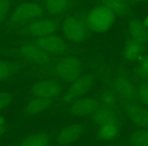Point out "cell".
<instances>
[{"mask_svg":"<svg viewBox=\"0 0 148 146\" xmlns=\"http://www.w3.org/2000/svg\"><path fill=\"white\" fill-rule=\"evenodd\" d=\"M52 70L58 79L71 83L82 76L83 63L74 56H66L58 60Z\"/></svg>","mask_w":148,"mask_h":146,"instance_id":"cell-1","label":"cell"},{"mask_svg":"<svg viewBox=\"0 0 148 146\" xmlns=\"http://www.w3.org/2000/svg\"><path fill=\"white\" fill-rule=\"evenodd\" d=\"M44 8L41 4L33 1H25L17 5L10 15V25L21 29L31 21L41 17Z\"/></svg>","mask_w":148,"mask_h":146,"instance_id":"cell-2","label":"cell"},{"mask_svg":"<svg viewBox=\"0 0 148 146\" xmlns=\"http://www.w3.org/2000/svg\"><path fill=\"white\" fill-rule=\"evenodd\" d=\"M61 27L66 38L74 43H83L88 39L90 29L82 17L68 15L62 21Z\"/></svg>","mask_w":148,"mask_h":146,"instance_id":"cell-3","label":"cell"},{"mask_svg":"<svg viewBox=\"0 0 148 146\" xmlns=\"http://www.w3.org/2000/svg\"><path fill=\"white\" fill-rule=\"evenodd\" d=\"M116 15L105 5L99 4L89 12L86 17V23L89 29L95 33L105 34L110 31L115 23Z\"/></svg>","mask_w":148,"mask_h":146,"instance_id":"cell-4","label":"cell"},{"mask_svg":"<svg viewBox=\"0 0 148 146\" xmlns=\"http://www.w3.org/2000/svg\"><path fill=\"white\" fill-rule=\"evenodd\" d=\"M58 23L49 17H39L21 27V32L32 40L55 35Z\"/></svg>","mask_w":148,"mask_h":146,"instance_id":"cell-5","label":"cell"},{"mask_svg":"<svg viewBox=\"0 0 148 146\" xmlns=\"http://www.w3.org/2000/svg\"><path fill=\"white\" fill-rule=\"evenodd\" d=\"M90 120L97 128L109 123L122 126L124 123V114L120 110L119 106L101 105V107L92 114Z\"/></svg>","mask_w":148,"mask_h":146,"instance_id":"cell-6","label":"cell"},{"mask_svg":"<svg viewBox=\"0 0 148 146\" xmlns=\"http://www.w3.org/2000/svg\"><path fill=\"white\" fill-rule=\"evenodd\" d=\"M63 85L57 79L48 78L45 80L38 81L31 85V93L33 97H44L48 99H58L63 93Z\"/></svg>","mask_w":148,"mask_h":146,"instance_id":"cell-7","label":"cell"},{"mask_svg":"<svg viewBox=\"0 0 148 146\" xmlns=\"http://www.w3.org/2000/svg\"><path fill=\"white\" fill-rule=\"evenodd\" d=\"M101 101L92 97H83L69 104L68 112L73 118L84 119L90 118L92 114L101 107Z\"/></svg>","mask_w":148,"mask_h":146,"instance_id":"cell-8","label":"cell"},{"mask_svg":"<svg viewBox=\"0 0 148 146\" xmlns=\"http://www.w3.org/2000/svg\"><path fill=\"white\" fill-rule=\"evenodd\" d=\"M15 53L17 56L21 58L23 61L31 64H46L53 59L54 56L48 54L47 52L40 49L38 46L32 43H27L19 46Z\"/></svg>","mask_w":148,"mask_h":146,"instance_id":"cell-9","label":"cell"},{"mask_svg":"<svg viewBox=\"0 0 148 146\" xmlns=\"http://www.w3.org/2000/svg\"><path fill=\"white\" fill-rule=\"evenodd\" d=\"M29 43L38 46L40 49L53 56L62 55L69 50V45H68L67 42L56 35L34 39L29 41Z\"/></svg>","mask_w":148,"mask_h":146,"instance_id":"cell-10","label":"cell"},{"mask_svg":"<svg viewBox=\"0 0 148 146\" xmlns=\"http://www.w3.org/2000/svg\"><path fill=\"white\" fill-rule=\"evenodd\" d=\"M124 113L138 129L148 130V108L139 101H129L122 104Z\"/></svg>","mask_w":148,"mask_h":146,"instance_id":"cell-11","label":"cell"},{"mask_svg":"<svg viewBox=\"0 0 148 146\" xmlns=\"http://www.w3.org/2000/svg\"><path fill=\"white\" fill-rule=\"evenodd\" d=\"M112 91L119 99L121 104L129 101H138L137 86L133 84L129 79L125 77H119L115 79L112 84Z\"/></svg>","mask_w":148,"mask_h":146,"instance_id":"cell-12","label":"cell"},{"mask_svg":"<svg viewBox=\"0 0 148 146\" xmlns=\"http://www.w3.org/2000/svg\"><path fill=\"white\" fill-rule=\"evenodd\" d=\"M93 86V78L90 76H80L76 80L70 83L68 88L65 91L64 99L68 103L79 99L81 97H85L88 91L91 90Z\"/></svg>","mask_w":148,"mask_h":146,"instance_id":"cell-13","label":"cell"},{"mask_svg":"<svg viewBox=\"0 0 148 146\" xmlns=\"http://www.w3.org/2000/svg\"><path fill=\"white\" fill-rule=\"evenodd\" d=\"M84 125L82 124H69L60 129L57 135V143L60 146H69L76 143L84 134Z\"/></svg>","mask_w":148,"mask_h":146,"instance_id":"cell-14","label":"cell"},{"mask_svg":"<svg viewBox=\"0 0 148 146\" xmlns=\"http://www.w3.org/2000/svg\"><path fill=\"white\" fill-rule=\"evenodd\" d=\"M54 105V101L44 97H33L23 108V113L25 116H36L44 113Z\"/></svg>","mask_w":148,"mask_h":146,"instance_id":"cell-15","label":"cell"},{"mask_svg":"<svg viewBox=\"0 0 148 146\" xmlns=\"http://www.w3.org/2000/svg\"><path fill=\"white\" fill-rule=\"evenodd\" d=\"M125 57L128 61L137 63L146 54V45L129 37L125 45Z\"/></svg>","mask_w":148,"mask_h":146,"instance_id":"cell-16","label":"cell"},{"mask_svg":"<svg viewBox=\"0 0 148 146\" xmlns=\"http://www.w3.org/2000/svg\"><path fill=\"white\" fill-rule=\"evenodd\" d=\"M121 125L115 123H109L97 128V139L101 142L113 141L120 133Z\"/></svg>","mask_w":148,"mask_h":146,"instance_id":"cell-17","label":"cell"},{"mask_svg":"<svg viewBox=\"0 0 148 146\" xmlns=\"http://www.w3.org/2000/svg\"><path fill=\"white\" fill-rule=\"evenodd\" d=\"M129 37L141 42L144 45H148V29L137 19H133L129 23L128 27Z\"/></svg>","mask_w":148,"mask_h":146,"instance_id":"cell-18","label":"cell"},{"mask_svg":"<svg viewBox=\"0 0 148 146\" xmlns=\"http://www.w3.org/2000/svg\"><path fill=\"white\" fill-rule=\"evenodd\" d=\"M18 146H51V136L45 132L31 134L23 138Z\"/></svg>","mask_w":148,"mask_h":146,"instance_id":"cell-19","label":"cell"},{"mask_svg":"<svg viewBox=\"0 0 148 146\" xmlns=\"http://www.w3.org/2000/svg\"><path fill=\"white\" fill-rule=\"evenodd\" d=\"M101 4L108 7L116 16L126 14L130 6L125 0H101Z\"/></svg>","mask_w":148,"mask_h":146,"instance_id":"cell-20","label":"cell"},{"mask_svg":"<svg viewBox=\"0 0 148 146\" xmlns=\"http://www.w3.org/2000/svg\"><path fill=\"white\" fill-rule=\"evenodd\" d=\"M129 146H148V130L138 129L128 138Z\"/></svg>","mask_w":148,"mask_h":146,"instance_id":"cell-21","label":"cell"},{"mask_svg":"<svg viewBox=\"0 0 148 146\" xmlns=\"http://www.w3.org/2000/svg\"><path fill=\"white\" fill-rule=\"evenodd\" d=\"M17 68L13 63L4 60H0V82L10 79L16 73Z\"/></svg>","mask_w":148,"mask_h":146,"instance_id":"cell-22","label":"cell"},{"mask_svg":"<svg viewBox=\"0 0 148 146\" xmlns=\"http://www.w3.org/2000/svg\"><path fill=\"white\" fill-rule=\"evenodd\" d=\"M135 74L138 80L140 81H148V53H146L135 66Z\"/></svg>","mask_w":148,"mask_h":146,"instance_id":"cell-23","label":"cell"},{"mask_svg":"<svg viewBox=\"0 0 148 146\" xmlns=\"http://www.w3.org/2000/svg\"><path fill=\"white\" fill-rule=\"evenodd\" d=\"M70 0H45L46 8L53 14H59L68 7Z\"/></svg>","mask_w":148,"mask_h":146,"instance_id":"cell-24","label":"cell"},{"mask_svg":"<svg viewBox=\"0 0 148 146\" xmlns=\"http://www.w3.org/2000/svg\"><path fill=\"white\" fill-rule=\"evenodd\" d=\"M138 101L148 108V81H140L137 85Z\"/></svg>","mask_w":148,"mask_h":146,"instance_id":"cell-25","label":"cell"},{"mask_svg":"<svg viewBox=\"0 0 148 146\" xmlns=\"http://www.w3.org/2000/svg\"><path fill=\"white\" fill-rule=\"evenodd\" d=\"M11 8V0H0V25L7 17Z\"/></svg>","mask_w":148,"mask_h":146,"instance_id":"cell-26","label":"cell"},{"mask_svg":"<svg viewBox=\"0 0 148 146\" xmlns=\"http://www.w3.org/2000/svg\"><path fill=\"white\" fill-rule=\"evenodd\" d=\"M11 101H12V95H11V93H6V91L0 93V112H2L5 109H7L10 106Z\"/></svg>","mask_w":148,"mask_h":146,"instance_id":"cell-27","label":"cell"},{"mask_svg":"<svg viewBox=\"0 0 148 146\" xmlns=\"http://www.w3.org/2000/svg\"><path fill=\"white\" fill-rule=\"evenodd\" d=\"M7 130V125H4V126H0V137H2L3 135L5 134Z\"/></svg>","mask_w":148,"mask_h":146,"instance_id":"cell-28","label":"cell"},{"mask_svg":"<svg viewBox=\"0 0 148 146\" xmlns=\"http://www.w3.org/2000/svg\"><path fill=\"white\" fill-rule=\"evenodd\" d=\"M125 1H127L129 4H131V3H137V2H145V1H148V0H125Z\"/></svg>","mask_w":148,"mask_h":146,"instance_id":"cell-29","label":"cell"},{"mask_svg":"<svg viewBox=\"0 0 148 146\" xmlns=\"http://www.w3.org/2000/svg\"><path fill=\"white\" fill-rule=\"evenodd\" d=\"M4 125H6V119L3 116L0 115V126H4Z\"/></svg>","mask_w":148,"mask_h":146,"instance_id":"cell-30","label":"cell"},{"mask_svg":"<svg viewBox=\"0 0 148 146\" xmlns=\"http://www.w3.org/2000/svg\"><path fill=\"white\" fill-rule=\"evenodd\" d=\"M143 23V25L148 29V15L145 17V19H144V21H143V23Z\"/></svg>","mask_w":148,"mask_h":146,"instance_id":"cell-31","label":"cell"},{"mask_svg":"<svg viewBox=\"0 0 148 146\" xmlns=\"http://www.w3.org/2000/svg\"><path fill=\"white\" fill-rule=\"evenodd\" d=\"M110 146H118V145H110Z\"/></svg>","mask_w":148,"mask_h":146,"instance_id":"cell-32","label":"cell"}]
</instances>
